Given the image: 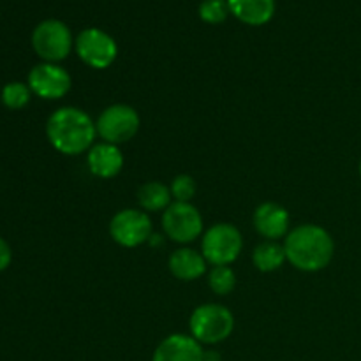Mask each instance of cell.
<instances>
[{
    "mask_svg": "<svg viewBox=\"0 0 361 361\" xmlns=\"http://www.w3.org/2000/svg\"><path fill=\"white\" fill-rule=\"evenodd\" d=\"M286 257L302 271H319L334 259L335 243L330 233L316 224H302L288 233L284 242Z\"/></svg>",
    "mask_w": 361,
    "mask_h": 361,
    "instance_id": "1",
    "label": "cell"
},
{
    "mask_svg": "<svg viewBox=\"0 0 361 361\" xmlns=\"http://www.w3.org/2000/svg\"><path fill=\"white\" fill-rule=\"evenodd\" d=\"M46 134L48 140L60 154L80 155L92 148L97 127L94 120L83 111V109L60 108L49 116L46 123Z\"/></svg>",
    "mask_w": 361,
    "mask_h": 361,
    "instance_id": "2",
    "label": "cell"
},
{
    "mask_svg": "<svg viewBox=\"0 0 361 361\" xmlns=\"http://www.w3.org/2000/svg\"><path fill=\"white\" fill-rule=\"evenodd\" d=\"M189 326L190 335L200 344H219L233 334L235 317L224 305L204 303L194 310Z\"/></svg>",
    "mask_w": 361,
    "mask_h": 361,
    "instance_id": "3",
    "label": "cell"
},
{
    "mask_svg": "<svg viewBox=\"0 0 361 361\" xmlns=\"http://www.w3.org/2000/svg\"><path fill=\"white\" fill-rule=\"evenodd\" d=\"M242 247V233L233 224L219 222L204 233L201 252H203L204 259L214 267H229L233 261L238 259Z\"/></svg>",
    "mask_w": 361,
    "mask_h": 361,
    "instance_id": "4",
    "label": "cell"
},
{
    "mask_svg": "<svg viewBox=\"0 0 361 361\" xmlns=\"http://www.w3.org/2000/svg\"><path fill=\"white\" fill-rule=\"evenodd\" d=\"M95 127L104 143L118 147L136 136V133L140 130V115L133 106L113 104L99 115Z\"/></svg>",
    "mask_w": 361,
    "mask_h": 361,
    "instance_id": "5",
    "label": "cell"
},
{
    "mask_svg": "<svg viewBox=\"0 0 361 361\" xmlns=\"http://www.w3.org/2000/svg\"><path fill=\"white\" fill-rule=\"evenodd\" d=\"M32 46L35 53L46 62L55 63L66 59L73 48V35L63 21L46 20L35 27L32 34Z\"/></svg>",
    "mask_w": 361,
    "mask_h": 361,
    "instance_id": "6",
    "label": "cell"
},
{
    "mask_svg": "<svg viewBox=\"0 0 361 361\" xmlns=\"http://www.w3.org/2000/svg\"><path fill=\"white\" fill-rule=\"evenodd\" d=\"M162 229L176 243H190L203 231V217L190 203L169 204L162 215Z\"/></svg>",
    "mask_w": 361,
    "mask_h": 361,
    "instance_id": "7",
    "label": "cell"
},
{
    "mask_svg": "<svg viewBox=\"0 0 361 361\" xmlns=\"http://www.w3.org/2000/svg\"><path fill=\"white\" fill-rule=\"evenodd\" d=\"M109 233L118 245L133 249L152 238V221L145 212L127 208L111 219Z\"/></svg>",
    "mask_w": 361,
    "mask_h": 361,
    "instance_id": "8",
    "label": "cell"
},
{
    "mask_svg": "<svg viewBox=\"0 0 361 361\" xmlns=\"http://www.w3.org/2000/svg\"><path fill=\"white\" fill-rule=\"evenodd\" d=\"M76 51L87 66L106 69L118 55L115 39L101 28H87L76 39Z\"/></svg>",
    "mask_w": 361,
    "mask_h": 361,
    "instance_id": "9",
    "label": "cell"
},
{
    "mask_svg": "<svg viewBox=\"0 0 361 361\" xmlns=\"http://www.w3.org/2000/svg\"><path fill=\"white\" fill-rule=\"evenodd\" d=\"M28 87L42 99H62L71 90V76L56 63H39L28 74Z\"/></svg>",
    "mask_w": 361,
    "mask_h": 361,
    "instance_id": "10",
    "label": "cell"
},
{
    "mask_svg": "<svg viewBox=\"0 0 361 361\" xmlns=\"http://www.w3.org/2000/svg\"><path fill=\"white\" fill-rule=\"evenodd\" d=\"M252 221L256 231L271 242L288 235L289 214L282 204L271 203V201L259 204L254 212Z\"/></svg>",
    "mask_w": 361,
    "mask_h": 361,
    "instance_id": "11",
    "label": "cell"
},
{
    "mask_svg": "<svg viewBox=\"0 0 361 361\" xmlns=\"http://www.w3.org/2000/svg\"><path fill=\"white\" fill-rule=\"evenodd\" d=\"M204 351L192 335L175 334L157 345L152 361H203Z\"/></svg>",
    "mask_w": 361,
    "mask_h": 361,
    "instance_id": "12",
    "label": "cell"
},
{
    "mask_svg": "<svg viewBox=\"0 0 361 361\" xmlns=\"http://www.w3.org/2000/svg\"><path fill=\"white\" fill-rule=\"evenodd\" d=\"M88 168L99 178H113L123 168V155L116 145L99 143L88 152Z\"/></svg>",
    "mask_w": 361,
    "mask_h": 361,
    "instance_id": "13",
    "label": "cell"
},
{
    "mask_svg": "<svg viewBox=\"0 0 361 361\" xmlns=\"http://www.w3.org/2000/svg\"><path fill=\"white\" fill-rule=\"evenodd\" d=\"M207 263L203 254H200L194 249H182L175 250L169 256V270L180 281H196V279L203 277L207 271Z\"/></svg>",
    "mask_w": 361,
    "mask_h": 361,
    "instance_id": "14",
    "label": "cell"
},
{
    "mask_svg": "<svg viewBox=\"0 0 361 361\" xmlns=\"http://www.w3.org/2000/svg\"><path fill=\"white\" fill-rule=\"evenodd\" d=\"M229 11L247 25H264L275 13V0H228Z\"/></svg>",
    "mask_w": 361,
    "mask_h": 361,
    "instance_id": "15",
    "label": "cell"
},
{
    "mask_svg": "<svg viewBox=\"0 0 361 361\" xmlns=\"http://www.w3.org/2000/svg\"><path fill=\"white\" fill-rule=\"evenodd\" d=\"M252 261L257 270L270 274V271L279 270L288 261V257H286L284 245L268 240V242H263L261 245L256 247L252 254Z\"/></svg>",
    "mask_w": 361,
    "mask_h": 361,
    "instance_id": "16",
    "label": "cell"
},
{
    "mask_svg": "<svg viewBox=\"0 0 361 361\" xmlns=\"http://www.w3.org/2000/svg\"><path fill=\"white\" fill-rule=\"evenodd\" d=\"M171 190L161 182H148L137 190V201L147 212H161L171 204Z\"/></svg>",
    "mask_w": 361,
    "mask_h": 361,
    "instance_id": "17",
    "label": "cell"
},
{
    "mask_svg": "<svg viewBox=\"0 0 361 361\" xmlns=\"http://www.w3.org/2000/svg\"><path fill=\"white\" fill-rule=\"evenodd\" d=\"M208 286L219 296H226L236 288V275L229 267H214L208 275Z\"/></svg>",
    "mask_w": 361,
    "mask_h": 361,
    "instance_id": "18",
    "label": "cell"
},
{
    "mask_svg": "<svg viewBox=\"0 0 361 361\" xmlns=\"http://www.w3.org/2000/svg\"><path fill=\"white\" fill-rule=\"evenodd\" d=\"M30 101V87L23 83H9L2 90V102L11 109H21Z\"/></svg>",
    "mask_w": 361,
    "mask_h": 361,
    "instance_id": "19",
    "label": "cell"
},
{
    "mask_svg": "<svg viewBox=\"0 0 361 361\" xmlns=\"http://www.w3.org/2000/svg\"><path fill=\"white\" fill-rule=\"evenodd\" d=\"M228 0H203L200 6L201 20L207 23H222L228 18Z\"/></svg>",
    "mask_w": 361,
    "mask_h": 361,
    "instance_id": "20",
    "label": "cell"
},
{
    "mask_svg": "<svg viewBox=\"0 0 361 361\" xmlns=\"http://www.w3.org/2000/svg\"><path fill=\"white\" fill-rule=\"evenodd\" d=\"M169 190L178 203H189L196 194V180L190 175H178L173 180Z\"/></svg>",
    "mask_w": 361,
    "mask_h": 361,
    "instance_id": "21",
    "label": "cell"
},
{
    "mask_svg": "<svg viewBox=\"0 0 361 361\" xmlns=\"http://www.w3.org/2000/svg\"><path fill=\"white\" fill-rule=\"evenodd\" d=\"M11 263V249L2 238H0V271L6 270Z\"/></svg>",
    "mask_w": 361,
    "mask_h": 361,
    "instance_id": "22",
    "label": "cell"
},
{
    "mask_svg": "<svg viewBox=\"0 0 361 361\" xmlns=\"http://www.w3.org/2000/svg\"><path fill=\"white\" fill-rule=\"evenodd\" d=\"M203 361H221V355H219V353H215V351L204 353Z\"/></svg>",
    "mask_w": 361,
    "mask_h": 361,
    "instance_id": "23",
    "label": "cell"
},
{
    "mask_svg": "<svg viewBox=\"0 0 361 361\" xmlns=\"http://www.w3.org/2000/svg\"><path fill=\"white\" fill-rule=\"evenodd\" d=\"M360 175H361V164H360Z\"/></svg>",
    "mask_w": 361,
    "mask_h": 361,
    "instance_id": "24",
    "label": "cell"
}]
</instances>
